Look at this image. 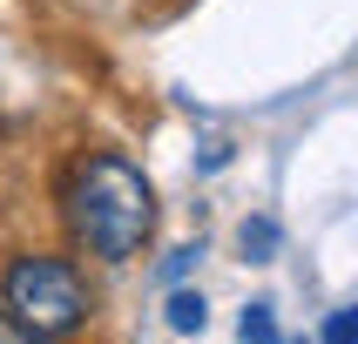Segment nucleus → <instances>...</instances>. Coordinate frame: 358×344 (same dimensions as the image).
I'll use <instances>...</instances> for the list:
<instances>
[{
  "instance_id": "f03ea898",
  "label": "nucleus",
  "mask_w": 358,
  "mask_h": 344,
  "mask_svg": "<svg viewBox=\"0 0 358 344\" xmlns=\"http://www.w3.org/2000/svg\"><path fill=\"white\" fill-rule=\"evenodd\" d=\"M0 311L20 317L27 331H41V338L68 344L81 324L95 317V290H88V277H81L75 257L20 250V257H7V270H0Z\"/></svg>"
},
{
  "instance_id": "f257e3e1",
  "label": "nucleus",
  "mask_w": 358,
  "mask_h": 344,
  "mask_svg": "<svg viewBox=\"0 0 358 344\" xmlns=\"http://www.w3.org/2000/svg\"><path fill=\"white\" fill-rule=\"evenodd\" d=\"M61 223L75 250L101 263H129L142 257V243L156 230V189L122 149H88L61 182Z\"/></svg>"
},
{
  "instance_id": "0eeeda50",
  "label": "nucleus",
  "mask_w": 358,
  "mask_h": 344,
  "mask_svg": "<svg viewBox=\"0 0 358 344\" xmlns=\"http://www.w3.org/2000/svg\"><path fill=\"white\" fill-rule=\"evenodd\" d=\"M0 344H61V338H41V331H27L20 317H7V311H0Z\"/></svg>"
},
{
  "instance_id": "423d86ee",
  "label": "nucleus",
  "mask_w": 358,
  "mask_h": 344,
  "mask_svg": "<svg viewBox=\"0 0 358 344\" xmlns=\"http://www.w3.org/2000/svg\"><path fill=\"white\" fill-rule=\"evenodd\" d=\"M271 243H278V230H271V223H243V257H250V263H264V250H271Z\"/></svg>"
},
{
  "instance_id": "39448f33",
  "label": "nucleus",
  "mask_w": 358,
  "mask_h": 344,
  "mask_svg": "<svg viewBox=\"0 0 358 344\" xmlns=\"http://www.w3.org/2000/svg\"><path fill=\"white\" fill-rule=\"evenodd\" d=\"M324 344H358V304H345V311L324 317Z\"/></svg>"
},
{
  "instance_id": "20e7f679",
  "label": "nucleus",
  "mask_w": 358,
  "mask_h": 344,
  "mask_svg": "<svg viewBox=\"0 0 358 344\" xmlns=\"http://www.w3.org/2000/svg\"><path fill=\"white\" fill-rule=\"evenodd\" d=\"M203 324H210L203 297H196V290H176V297H169V331H182V338H189V331H203Z\"/></svg>"
},
{
  "instance_id": "7ed1b4c3",
  "label": "nucleus",
  "mask_w": 358,
  "mask_h": 344,
  "mask_svg": "<svg viewBox=\"0 0 358 344\" xmlns=\"http://www.w3.org/2000/svg\"><path fill=\"white\" fill-rule=\"evenodd\" d=\"M237 344H284L278 317H271V304H243V317H237Z\"/></svg>"
}]
</instances>
